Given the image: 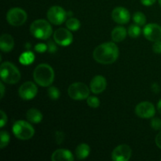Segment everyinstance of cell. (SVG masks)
Listing matches in <instances>:
<instances>
[{
    "label": "cell",
    "instance_id": "cell-21",
    "mask_svg": "<svg viewBox=\"0 0 161 161\" xmlns=\"http://www.w3.org/2000/svg\"><path fill=\"white\" fill-rule=\"evenodd\" d=\"M35 60V55L32 52L26 51L22 53L19 58V61L22 64L28 65V64H31Z\"/></svg>",
    "mask_w": 161,
    "mask_h": 161
},
{
    "label": "cell",
    "instance_id": "cell-27",
    "mask_svg": "<svg viewBox=\"0 0 161 161\" xmlns=\"http://www.w3.org/2000/svg\"><path fill=\"white\" fill-rule=\"evenodd\" d=\"M86 102H87V105L91 108H95L99 107V105H100V101L97 97H94V96L88 97L86 98Z\"/></svg>",
    "mask_w": 161,
    "mask_h": 161
},
{
    "label": "cell",
    "instance_id": "cell-14",
    "mask_svg": "<svg viewBox=\"0 0 161 161\" xmlns=\"http://www.w3.org/2000/svg\"><path fill=\"white\" fill-rule=\"evenodd\" d=\"M112 18L119 25H125L130 21V14L126 8L118 6L115 8L112 12Z\"/></svg>",
    "mask_w": 161,
    "mask_h": 161
},
{
    "label": "cell",
    "instance_id": "cell-34",
    "mask_svg": "<svg viewBox=\"0 0 161 161\" xmlns=\"http://www.w3.org/2000/svg\"><path fill=\"white\" fill-rule=\"evenodd\" d=\"M140 1H141L142 4L144 5V6H153V5L156 3L157 0H140Z\"/></svg>",
    "mask_w": 161,
    "mask_h": 161
},
{
    "label": "cell",
    "instance_id": "cell-36",
    "mask_svg": "<svg viewBox=\"0 0 161 161\" xmlns=\"http://www.w3.org/2000/svg\"><path fill=\"white\" fill-rule=\"evenodd\" d=\"M152 90L153 91V92L159 93V91H160V86H159V85L157 83H153L152 86Z\"/></svg>",
    "mask_w": 161,
    "mask_h": 161
},
{
    "label": "cell",
    "instance_id": "cell-16",
    "mask_svg": "<svg viewBox=\"0 0 161 161\" xmlns=\"http://www.w3.org/2000/svg\"><path fill=\"white\" fill-rule=\"evenodd\" d=\"M51 160L53 161H72L74 160V157L68 149H60L53 153Z\"/></svg>",
    "mask_w": 161,
    "mask_h": 161
},
{
    "label": "cell",
    "instance_id": "cell-8",
    "mask_svg": "<svg viewBox=\"0 0 161 161\" xmlns=\"http://www.w3.org/2000/svg\"><path fill=\"white\" fill-rule=\"evenodd\" d=\"M67 13L59 6H51L47 11V19L53 25H60L65 20L67 17Z\"/></svg>",
    "mask_w": 161,
    "mask_h": 161
},
{
    "label": "cell",
    "instance_id": "cell-2",
    "mask_svg": "<svg viewBox=\"0 0 161 161\" xmlns=\"http://www.w3.org/2000/svg\"><path fill=\"white\" fill-rule=\"evenodd\" d=\"M34 80L41 86H50L54 80V72L50 65L47 64H40L35 69L33 72Z\"/></svg>",
    "mask_w": 161,
    "mask_h": 161
},
{
    "label": "cell",
    "instance_id": "cell-29",
    "mask_svg": "<svg viewBox=\"0 0 161 161\" xmlns=\"http://www.w3.org/2000/svg\"><path fill=\"white\" fill-rule=\"evenodd\" d=\"M48 50V47H47V44L44 43H38L36 44V47H35V50L38 53H43V52L47 51Z\"/></svg>",
    "mask_w": 161,
    "mask_h": 161
},
{
    "label": "cell",
    "instance_id": "cell-26",
    "mask_svg": "<svg viewBox=\"0 0 161 161\" xmlns=\"http://www.w3.org/2000/svg\"><path fill=\"white\" fill-rule=\"evenodd\" d=\"M47 93H48L49 97L50 99H52V100H58L60 97V95H61V93H60V91L58 90V88L53 86H50L48 88Z\"/></svg>",
    "mask_w": 161,
    "mask_h": 161
},
{
    "label": "cell",
    "instance_id": "cell-12",
    "mask_svg": "<svg viewBox=\"0 0 161 161\" xmlns=\"http://www.w3.org/2000/svg\"><path fill=\"white\" fill-rule=\"evenodd\" d=\"M132 150L127 145H119L113 149L112 160L114 161H128L131 157Z\"/></svg>",
    "mask_w": 161,
    "mask_h": 161
},
{
    "label": "cell",
    "instance_id": "cell-6",
    "mask_svg": "<svg viewBox=\"0 0 161 161\" xmlns=\"http://www.w3.org/2000/svg\"><path fill=\"white\" fill-rule=\"evenodd\" d=\"M68 94L73 100H84L89 97L90 90L85 83L77 82L69 86L68 89Z\"/></svg>",
    "mask_w": 161,
    "mask_h": 161
},
{
    "label": "cell",
    "instance_id": "cell-4",
    "mask_svg": "<svg viewBox=\"0 0 161 161\" xmlns=\"http://www.w3.org/2000/svg\"><path fill=\"white\" fill-rule=\"evenodd\" d=\"M30 32L36 39H47L52 35V27L48 21L39 19L33 22L30 26Z\"/></svg>",
    "mask_w": 161,
    "mask_h": 161
},
{
    "label": "cell",
    "instance_id": "cell-39",
    "mask_svg": "<svg viewBox=\"0 0 161 161\" xmlns=\"http://www.w3.org/2000/svg\"><path fill=\"white\" fill-rule=\"evenodd\" d=\"M159 3H160V6H161V0H159Z\"/></svg>",
    "mask_w": 161,
    "mask_h": 161
},
{
    "label": "cell",
    "instance_id": "cell-13",
    "mask_svg": "<svg viewBox=\"0 0 161 161\" xmlns=\"http://www.w3.org/2000/svg\"><path fill=\"white\" fill-rule=\"evenodd\" d=\"M144 36L151 42H157L161 39V27L157 24H149L143 29Z\"/></svg>",
    "mask_w": 161,
    "mask_h": 161
},
{
    "label": "cell",
    "instance_id": "cell-37",
    "mask_svg": "<svg viewBox=\"0 0 161 161\" xmlns=\"http://www.w3.org/2000/svg\"><path fill=\"white\" fill-rule=\"evenodd\" d=\"M0 89H1V98H3L5 94V86L4 85H3V82L0 83Z\"/></svg>",
    "mask_w": 161,
    "mask_h": 161
},
{
    "label": "cell",
    "instance_id": "cell-17",
    "mask_svg": "<svg viewBox=\"0 0 161 161\" xmlns=\"http://www.w3.org/2000/svg\"><path fill=\"white\" fill-rule=\"evenodd\" d=\"M14 38L9 34H3L0 37V49L3 52L7 53L14 49Z\"/></svg>",
    "mask_w": 161,
    "mask_h": 161
},
{
    "label": "cell",
    "instance_id": "cell-31",
    "mask_svg": "<svg viewBox=\"0 0 161 161\" xmlns=\"http://www.w3.org/2000/svg\"><path fill=\"white\" fill-rule=\"evenodd\" d=\"M153 50L154 53H161V39L157 42H154L153 46Z\"/></svg>",
    "mask_w": 161,
    "mask_h": 161
},
{
    "label": "cell",
    "instance_id": "cell-28",
    "mask_svg": "<svg viewBox=\"0 0 161 161\" xmlns=\"http://www.w3.org/2000/svg\"><path fill=\"white\" fill-rule=\"evenodd\" d=\"M150 125L152 128L155 130H161V119L160 118H153V117L151 120Z\"/></svg>",
    "mask_w": 161,
    "mask_h": 161
},
{
    "label": "cell",
    "instance_id": "cell-25",
    "mask_svg": "<svg viewBox=\"0 0 161 161\" xmlns=\"http://www.w3.org/2000/svg\"><path fill=\"white\" fill-rule=\"evenodd\" d=\"M129 36L131 38H137L141 34V28L139 25H132L129 27L128 31H127Z\"/></svg>",
    "mask_w": 161,
    "mask_h": 161
},
{
    "label": "cell",
    "instance_id": "cell-35",
    "mask_svg": "<svg viewBox=\"0 0 161 161\" xmlns=\"http://www.w3.org/2000/svg\"><path fill=\"white\" fill-rule=\"evenodd\" d=\"M155 142L156 145L157 146V147H159L161 149V131H160L157 134V137H156L155 138Z\"/></svg>",
    "mask_w": 161,
    "mask_h": 161
},
{
    "label": "cell",
    "instance_id": "cell-23",
    "mask_svg": "<svg viewBox=\"0 0 161 161\" xmlns=\"http://www.w3.org/2000/svg\"><path fill=\"white\" fill-rule=\"evenodd\" d=\"M133 20L136 25L139 26H143L146 23V17L143 13L142 12H136L135 13L133 16Z\"/></svg>",
    "mask_w": 161,
    "mask_h": 161
},
{
    "label": "cell",
    "instance_id": "cell-10",
    "mask_svg": "<svg viewBox=\"0 0 161 161\" xmlns=\"http://www.w3.org/2000/svg\"><path fill=\"white\" fill-rule=\"evenodd\" d=\"M135 113L142 119H150L155 116V106L151 102H142L135 107Z\"/></svg>",
    "mask_w": 161,
    "mask_h": 161
},
{
    "label": "cell",
    "instance_id": "cell-3",
    "mask_svg": "<svg viewBox=\"0 0 161 161\" xmlns=\"http://www.w3.org/2000/svg\"><path fill=\"white\" fill-rule=\"evenodd\" d=\"M2 81L8 84H15L20 80V73L17 67L9 61L2 63L0 67Z\"/></svg>",
    "mask_w": 161,
    "mask_h": 161
},
{
    "label": "cell",
    "instance_id": "cell-20",
    "mask_svg": "<svg viewBox=\"0 0 161 161\" xmlns=\"http://www.w3.org/2000/svg\"><path fill=\"white\" fill-rule=\"evenodd\" d=\"M90 151H91V149L87 144L81 143L75 149V157L78 160H84L89 156Z\"/></svg>",
    "mask_w": 161,
    "mask_h": 161
},
{
    "label": "cell",
    "instance_id": "cell-38",
    "mask_svg": "<svg viewBox=\"0 0 161 161\" xmlns=\"http://www.w3.org/2000/svg\"><path fill=\"white\" fill-rule=\"evenodd\" d=\"M157 109H158V112L161 113V99L159 101L158 104H157Z\"/></svg>",
    "mask_w": 161,
    "mask_h": 161
},
{
    "label": "cell",
    "instance_id": "cell-1",
    "mask_svg": "<svg viewBox=\"0 0 161 161\" xmlns=\"http://www.w3.org/2000/svg\"><path fill=\"white\" fill-rule=\"evenodd\" d=\"M119 53V48L115 42H105L94 49L93 58L97 63L110 64L117 60Z\"/></svg>",
    "mask_w": 161,
    "mask_h": 161
},
{
    "label": "cell",
    "instance_id": "cell-24",
    "mask_svg": "<svg viewBox=\"0 0 161 161\" xmlns=\"http://www.w3.org/2000/svg\"><path fill=\"white\" fill-rule=\"evenodd\" d=\"M9 140H10V137H9V133L6 130H2L0 132V148L4 149L6 146H7Z\"/></svg>",
    "mask_w": 161,
    "mask_h": 161
},
{
    "label": "cell",
    "instance_id": "cell-22",
    "mask_svg": "<svg viewBox=\"0 0 161 161\" xmlns=\"http://www.w3.org/2000/svg\"><path fill=\"white\" fill-rule=\"evenodd\" d=\"M80 26H81L80 21L75 17H71L66 21V27L70 31H77L80 29Z\"/></svg>",
    "mask_w": 161,
    "mask_h": 161
},
{
    "label": "cell",
    "instance_id": "cell-30",
    "mask_svg": "<svg viewBox=\"0 0 161 161\" xmlns=\"http://www.w3.org/2000/svg\"><path fill=\"white\" fill-rule=\"evenodd\" d=\"M64 135L63 132L60 131V130H58L55 133V141H56V143L58 145H61L62 143V142L64 141Z\"/></svg>",
    "mask_w": 161,
    "mask_h": 161
},
{
    "label": "cell",
    "instance_id": "cell-7",
    "mask_svg": "<svg viewBox=\"0 0 161 161\" xmlns=\"http://www.w3.org/2000/svg\"><path fill=\"white\" fill-rule=\"evenodd\" d=\"M28 15L21 8L15 7L9 9L6 14V20L8 23L13 26H20L26 22Z\"/></svg>",
    "mask_w": 161,
    "mask_h": 161
},
{
    "label": "cell",
    "instance_id": "cell-9",
    "mask_svg": "<svg viewBox=\"0 0 161 161\" xmlns=\"http://www.w3.org/2000/svg\"><path fill=\"white\" fill-rule=\"evenodd\" d=\"M54 42L61 47H67L73 41V36L69 29L60 28L53 33Z\"/></svg>",
    "mask_w": 161,
    "mask_h": 161
},
{
    "label": "cell",
    "instance_id": "cell-5",
    "mask_svg": "<svg viewBox=\"0 0 161 161\" xmlns=\"http://www.w3.org/2000/svg\"><path fill=\"white\" fill-rule=\"evenodd\" d=\"M13 132L17 138L20 140H28L34 136L35 130L29 123L24 120H18L13 126Z\"/></svg>",
    "mask_w": 161,
    "mask_h": 161
},
{
    "label": "cell",
    "instance_id": "cell-15",
    "mask_svg": "<svg viewBox=\"0 0 161 161\" xmlns=\"http://www.w3.org/2000/svg\"><path fill=\"white\" fill-rule=\"evenodd\" d=\"M107 86L106 80L102 75H96L91 81V91L94 94H98L103 92Z\"/></svg>",
    "mask_w": 161,
    "mask_h": 161
},
{
    "label": "cell",
    "instance_id": "cell-11",
    "mask_svg": "<svg viewBox=\"0 0 161 161\" xmlns=\"http://www.w3.org/2000/svg\"><path fill=\"white\" fill-rule=\"evenodd\" d=\"M38 93V88L34 83L28 81L24 83L18 90L19 96L23 100H31L34 98Z\"/></svg>",
    "mask_w": 161,
    "mask_h": 161
},
{
    "label": "cell",
    "instance_id": "cell-18",
    "mask_svg": "<svg viewBox=\"0 0 161 161\" xmlns=\"http://www.w3.org/2000/svg\"><path fill=\"white\" fill-rule=\"evenodd\" d=\"M127 30L124 27H116L112 31L111 37L113 42H120L126 39L127 36Z\"/></svg>",
    "mask_w": 161,
    "mask_h": 161
},
{
    "label": "cell",
    "instance_id": "cell-33",
    "mask_svg": "<svg viewBox=\"0 0 161 161\" xmlns=\"http://www.w3.org/2000/svg\"><path fill=\"white\" fill-rule=\"evenodd\" d=\"M47 47H48V51L50 53H54L57 50V47L55 46V44L53 43V41H50V42L47 43Z\"/></svg>",
    "mask_w": 161,
    "mask_h": 161
},
{
    "label": "cell",
    "instance_id": "cell-19",
    "mask_svg": "<svg viewBox=\"0 0 161 161\" xmlns=\"http://www.w3.org/2000/svg\"><path fill=\"white\" fill-rule=\"evenodd\" d=\"M27 119L32 124H39L42 120V114L36 108H30L26 113Z\"/></svg>",
    "mask_w": 161,
    "mask_h": 161
},
{
    "label": "cell",
    "instance_id": "cell-32",
    "mask_svg": "<svg viewBox=\"0 0 161 161\" xmlns=\"http://www.w3.org/2000/svg\"><path fill=\"white\" fill-rule=\"evenodd\" d=\"M1 121H0V127L3 128L5 125H6V122H7V116H6V113H4V111L1 110Z\"/></svg>",
    "mask_w": 161,
    "mask_h": 161
}]
</instances>
